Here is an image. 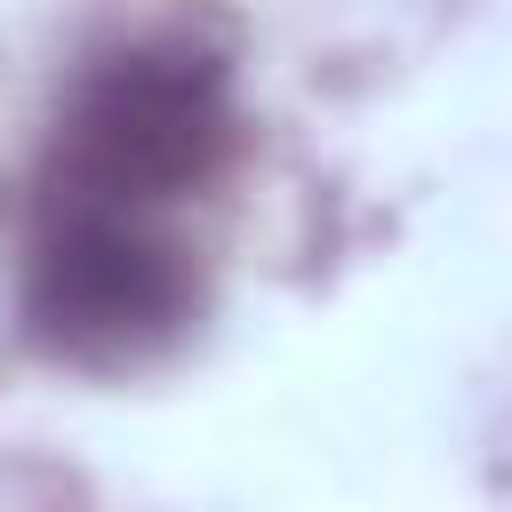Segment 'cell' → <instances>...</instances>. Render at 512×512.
I'll list each match as a JSON object with an SVG mask.
<instances>
[{"instance_id":"cell-2","label":"cell","mask_w":512,"mask_h":512,"mask_svg":"<svg viewBox=\"0 0 512 512\" xmlns=\"http://www.w3.org/2000/svg\"><path fill=\"white\" fill-rule=\"evenodd\" d=\"M200 312V280L152 216L128 208H56L24 264V336L64 368H144Z\"/></svg>"},{"instance_id":"cell-1","label":"cell","mask_w":512,"mask_h":512,"mask_svg":"<svg viewBox=\"0 0 512 512\" xmlns=\"http://www.w3.org/2000/svg\"><path fill=\"white\" fill-rule=\"evenodd\" d=\"M240 136L232 64L200 32H152L96 56L56 112L48 200L56 208H128L152 216L200 192Z\"/></svg>"}]
</instances>
